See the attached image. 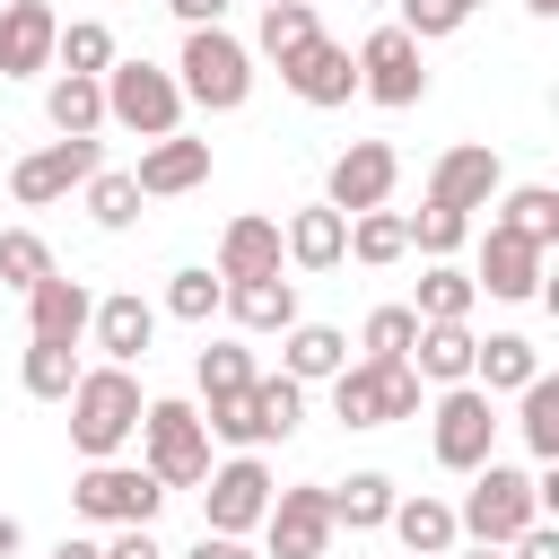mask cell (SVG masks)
Here are the masks:
<instances>
[{"instance_id": "7", "label": "cell", "mask_w": 559, "mask_h": 559, "mask_svg": "<svg viewBox=\"0 0 559 559\" xmlns=\"http://www.w3.org/2000/svg\"><path fill=\"white\" fill-rule=\"evenodd\" d=\"M428 445H437L445 472H480V463L498 454V402H489L480 384H445V393L428 402Z\"/></svg>"}, {"instance_id": "46", "label": "cell", "mask_w": 559, "mask_h": 559, "mask_svg": "<svg viewBox=\"0 0 559 559\" xmlns=\"http://www.w3.org/2000/svg\"><path fill=\"white\" fill-rule=\"evenodd\" d=\"M105 559H166V550H157V533H148V524H122V533L105 542Z\"/></svg>"}, {"instance_id": "45", "label": "cell", "mask_w": 559, "mask_h": 559, "mask_svg": "<svg viewBox=\"0 0 559 559\" xmlns=\"http://www.w3.org/2000/svg\"><path fill=\"white\" fill-rule=\"evenodd\" d=\"M507 559H559V524H524V533L507 542Z\"/></svg>"}, {"instance_id": "34", "label": "cell", "mask_w": 559, "mask_h": 559, "mask_svg": "<svg viewBox=\"0 0 559 559\" xmlns=\"http://www.w3.org/2000/svg\"><path fill=\"white\" fill-rule=\"evenodd\" d=\"M411 253V227H402V210H358L349 218V253L341 262H367V271H384V262H402Z\"/></svg>"}, {"instance_id": "12", "label": "cell", "mask_w": 559, "mask_h": 559, "mask_svg": "<svg viewBox=\"0 0 559 559\" xmlns=\"http://www.w3.org/2000/svg\"><path fill=\"white\" fill-rule=\"evenodd\" d=\"M262 559H332V507H323V480L271 489V515H262Z\"/></svg>"}, {"instance_id": "41", "label": "cell", "mask_w": 559, "mask_h": 559, "mask_svg": "<svg viewBox=\"0 0 559 559\" xmlns=\"http://www.w3.org/2000/svg\"><path fill=\"white\" fill-rule=\"evenodd\" d=\"M17 384H26L35 402H70V384H79V349H44V341H26Z\"/></svg>"}, {"instance_id": "50", "label": "cell", "mask_w": 559, "mask_h": 559, "mask_svg": "<svg viewBox=\"0 0 559 559\" xmlns=\"http://www.w3.org/2000/svg\"><path fill=\"white\" fill-rule=\"evenodd\" d=\"M17 542H26V533H17V515H0V559H17Z\"/></svg>"}, {"instance_id": "51", "label": "cell", "mask_w": 559, "mask_h": 559, "mask_svg": "<svg viewBox=\"0 0 559 559\" xmlns=\"http://www.w3.org/2000/svg\"><path fill=\"white\" fill-rule=\"evenodd\" d=\"M445 559H507V550H489V542H472V550H445Z\"/></svg>"}, {"instance_id": "16", "label": "cell", "mask_w": 559, "mask_h": 559, "mask_svg": "<svg viewBox=\"0 0 559 559\" xmlns=\"http://www.w3.org/2000/svg\"><path fill=\"white\" fill-rule=\"evenodd\" d=\"M87 314H96V297L70 271H52V280L26 288V341H44V349H79L87 341Z\"/></svg>"}, {"instance_id": "27", "label": "cell", "mask_w": 559, "mask_h": 559, "mask_svg": "<svg viewBox=\"0 0 559 559\" xmlns=\"http://www.w3.org/2000/svg\"><path fill=\"white\" fill-rule=\"evenodd\" d=\"M533 376H542V349H533L524 332H489V341L472 349V384H480L489 402H498V393H524Z\"/></svg>"}, {"instance_id": "4", "label": "cell", "mask_w": 559, "mask_h": 559, "mask_svg": "<svg viewBox=\"0 0 559 559\" xmlns=\"http://www.w3.org/2000/svg\"><path fill=\"white\" fill-rule=\"evenodd\" d=\"M175 87H183V105H201V114H236V105L253 96V52H245V35L192 26L183 52H175Z\"/></svg>"}, {"instance_id": "43", "label": "cell", "mask_w": 559, "mask_h": 559, "mask_svg": "<svg viewBox=\"0 0 559 559\" xmlns=\"http://www.w3.org/2000/svg\"><path fill=\"white\" fill-rule=\"evenodd\" d=\"M411 341H419V314L411 306H376L367 323H358V349L384 367V358H411Z\"/></svg>"}, {"instance_id": "14", "label": "cell", "mask_w": 559, "mask_h": 559, "mask_svg": "<svg viewBox=\"0 0 559 559\" xmlns=\"http://www.w3.org/2000/svg\"><path fill=\"white\" fill-rule=\"evenodd\" d=\"M498 192H507V166H498L489 140H454V148L428 166V201H437V210H463V218H472V210H489Z\"/></svg>"}, {"instance_id": "53", "label": "cell", "mask_w": 559, "mask_h": 559, "mask_svg": "<svg viewBox=\"0 0 559 559\" xmlns=\"http://www.w3.org/2000/svg\"><path fill=\"white\" fill-rule=\"evenodd\" d=\"M367 9H393V0H367Z\"/></svg>"}, {"instance_id": "15", "label": "cell", "mask_w": 559, "mask_h": 559, "mask_svg": "<svg viewBox=\"0 0 559 559\" xmlns=\"http://www.w3.org/2000/svg\"><path fill=\"white\" fill-rule=\"evenodd\" d=\"M61 44L52 0H0V79H44Z\"/></svg>"}, {"instance_id": "1", "label": "cell", "mask_w": 559, "mask_h": 559, "mask_svg": "<svg viewBox=\"0 0 559 559\" xmlns=\"http://www.w3.org/2000/svg\"><path fill=\"white\" fill-rule=\"evenodd\" d=\"M140 411H148V393H140L131 367H79V384H70V445L87 463H114L140 437Z\"/></svg>"}, {"instance_id": "35", "label": "cell", "mask_w": 559, "mask_h": 559, "mask_svg": "<svg viewBox=\"0 0 559 559\" xmlns=\"http://www.w3.org/2000/svg\"><path fill=\"white\" fill-rule=\"evenodd\" d=\"M515 428H524L533 463H559V376H533L515 393Z\"/></svg>"}, {"instance_id": "21", "label": "cell", "mask_w": 559, "mask_h": 559, "mask_svg": "<svg viewBox=\"0 0 559 559\" xmlns=\"http://www.w3.org/2000/svg\"><path fill=\"white\" fill-rule=\"evenodd\" d=\"M280 262H288V253H280V218L245 210V218H227V227H218V262H210V271H218L227 288H236V280H271Z\"/></svg>"}, {"instance_id": "18", "label": "cell", "mask_w": 559, "mask_h": 559, "mask_svg": "<svg viewBox=\"0 0 559 559\" xmlns=\"http://www.w3.org/2000/svg\"><path fill=\"white\" fill-rule=\"evenodd\" d=\"M542 262H550V253H533L524 236L489 227V236H480V262H472V288H480V297H507V306H524V297H542Z\"/></svg>"}, {"instance_id": "33", "label": "cell", "mask_w": 559, "mask_h": 559, "mask_svg": "<svg viewBox=\"0 0 559 559\" xmlns=\"http://www.w3.org/2000/svg\"><path fill=\"white\" fill-rule=\"evenodd\" d=\"M122 52H114V26L105 17H70L61 26V44H52V70H70V79H105Z\"/></svg>"}, {"instance_id": "17", "label": "cell", "mask_w": 559, "mask_h": 559, "mask_svg": "<svg viewBox=\"0 0 559 559\" xmlns=\"http://www.w3.org/2000/svg\"><path fill=\"white\" fill-rule=\"evenodd\" d=\"M87 341L105 349V367H140V358H148V341H157V306H148L140 288H114V297H96Z\"/></svg>"}, {"instance_id": "37", "label": "cell", "mask_w": 559, "mask_h": 559, "mask_svg": "<svg viewBox=\"0 0 559 559\" xmlns=\"http://www.w3.org/2000/svg\"><path fill=\"white\" fill-rule=\"evenodd\" d=\"M253 419H262V445H288L297 437V419H306V384H288V376H253Z\"/></svg>"}, {"instance_id": "30", "label": "cell", "mask_w": 559, "mask_h": 559, "mask_svg": "<svg viewBox=\"0 0 559 559\" xmlns=\"http://www.w3.org/2000/svg\"><path fill=\"white\" fill-rule=\"evenodd\" d=\"M218 314H236L245 332H288V323H297V280H280V271H271V280H236Z\"/></svg>"}, {"instance_id": "2", "label": "cell", "mask_w": 559, "mask_h": 559, "mask_svg": "<svg viewBox=\"0 0 559 559\" xmlns=\"http://www.w3.org/2000/svg\"><path fill=\"white\" fill-rule=\"evenodd\" d=\"M140 472L157 489H201L210 480V428H201V402L183 393H157L140 411Z\"/></svg>"}, {"instance_id": "25", "label": "cell", "mask_w": 559, "mask_h": 559, "mask_svg": "<svg viewBox=\"0 0 559 559\" xmlns=\"http://www.w3.org/2000/svg\"><path fill=\"white\" fill-rule=\"evenodd\" d=\"M393 472H349V480H323V507H332V533H384L393 515Z\"/></svg>"}, {"instance_id": "13", "label": "cell", "mask_w": 559, "mask_h": 559, "mask_svg": "<svg viewBox=\"0 0 559 559\" xmlns=\"http://www.w3.org/2000/svg\"><path fill=\"white\" fill-rule=\"evenodd\" d=\"M393 183H402V157H393L384 140H349V148L332 157V175H323V210H341V218L384 210V201H393Z\"/></svg>"}, {"instance_id": "47", "label": "cell", "mask_w": 559, "mask_h": 559, "mask_svg": "<svg viewBox=\"0 0 559 559\" xmlns=\"http://www.w3.org/2000/svg\"><path fill=\"white\" fill-rule=\"evenodd\" d=\"M166 9H175V17H183V35H192V26H227V9H236V0H166Z\"/></svg>"}, {"instance_id": "6", "label": "cell", "mask_w": 559, "mask_h": 559, "mask_svg": "<svg viewBox=\"0 0 559 559\" xmlns=\"http://www.w3.org/2000/svg\"><path fill=\"white\" fill-rule=\"evenodd\" d=\"M96 87H105V122H122L140 140H175L183 131V87H175L166 61H114Z\"/></svg>"}, {"instance_id": "48", "label": "cell", "mask_w": 559, "mask_h": 559, "mask_svg": "<svg viewBox=\"0 0 559 559\" xmlns=\"http://www.w3.org/2000/svg\"><path fill=\"white\" fill-rule=\"evenodd\" d=\"M183 559H262V550H253V542H236V533H201Z\"/></svg>"}, {"instance_id": "42", "label": "cell", "mask_w": 559, "mask_h": 559, "mask_svg": "<svg viewBox=\"0 0 559 559\" xmlns=\"http://www.w3.org/2000/svg\"><path fill=\"white\" fill-rule=\"evenodd\" d=\"M35 280H52V245L35 236V227H0V288H35Z\"/></svg>"}, {"instance_id": "31", "label": "cell", "mask_w": 559, "mask_h": 559, "mask_svg": "<svg viewBox=\"0 0 559 559\" xmlns=\"http://www.w3.org/2000/svg\"><path fill=\"white\" fill-rule=\"evenodd\" d=\"M44 114H52V131H61V140H96V131H105V87H96V79H70V70H52V87H44Z\"/></svg>"}, {"instance_id": "49", "label": "cell", "mask_w": 559, "mask_h": 559, "mask_svg": "<svg viewBox=\"0 0 559 559\" xmlns=\"http://www.w3.org/2000/svg\"><path fill=\"white\" fill-rule=\"evenodd\" d=\"M52 559H105V542H87V533H61V542H52Z\"/></svg>"}, {"instance_id": "10", "label": "cell", "mask_w": 559, "mask_h": 559, "mask_svg": "<svg viewBox=\"0 0 559 559\" xmlns=\"http://www.w3.org/2000/svg\"><path fill=\"white\" fill-rule=\"evenodd\" d=\"M349 61H358V96H376L384 114H411V105L428 96V61H419V44H411L393 17H384Z\"/></svg>"}, {"instance_id": "19", "label": "cell", "mask_w": 559, "mask_h": 559, "mask_svg": "<svg viewBox=\"0 0 559 559\" xmlns=\"http://www.w3.org/2000/svg\"><path fill=\"white\" fill-rule=\"evenodd\" d=\"M280 79H288L297 105H349V96H358V61H349V44H332V35H314L297 61H280Z\"/></svg>"}, {"instance_id": "26", "label": "cell", "mask_w": 559, "mask_h": 559, "mask_svg": "<svg viewBox=\"0 0 559 559\" xmlns=\"http://www.w3.org/2000/svg\"><path fill=\"white\" fill-rule=\"evenodd\" d=\"M384 533H393L411 559H445V550L463 542V533H454V498H428V489H419V498H393Z\"/></svg>"}, {"instance_id": "3", "label": "cell", "mask_w": 559, "mask_h": 559, "mask_svg": "<svg viewBox=\"0 0 559 559\" xmlns=\"http://www.w3.org/2000/svg\"><path fill=\"white\" fill-rule=\"evenodd\" d=\"M472 489L454 498V533H472V542H489V550H507L524 524H542V498H533V472L524 463H480V472H463Z\"/></svg>"}, {"instance_id": "11", "label": "cell", "mask_w": 559, "mask_h": 559, "mask_svg": "<svg viewBox=\"0 0 559 559\" xmlns=\"http://www.w3.org/2000/svg\"><path fill=\"white\" fill-rule=\"evenodd\" d=\"M96 166H105L96 140H44V148H26V157L9 166V192H17V210H52V201H70Z\"/></svg>"}, {"instance_id": "28", "label": "cell", "mask_w": 559, "mask_h": 559, "mask_svg": "<svg viewBox=\"0 0 559 559\" xmlns=\"http://www.w3.org/2000/svg\"><path fill=\"white\" fill-rule=\"evenodd\" d=\"M323 26H314V0H262V26H253V61H297L306 44H314Z\"/></svg>"}, {"instance_id": "9", "label": "cell", "mask_w": 559, "mask_h": 559, "mask_svg": "<svg viewBox=\"0 0 559 559\" xmlns=\"http://www.w3.org/2000/svg\"><path fill=\"white\" fill-rule=\"evenodd\" d=\"M70 507H79L87 524H114V533H122V524H157L166 489H157L140 463H122V454H114V463H87V472L70 480Z\"/></svg>"}, {"instance_id": "52", "label": "cell", "mask_w": 559, "mask_h": 559, "mask_svg": "<svg viewBox=\"0 0 559 559\" xmlns=\"http://www.w3.org/2000/svg\"><path fill=\"white\" fill-rule=\"evenodd\" d=\"M524 9H533V17H559V0H524Z\"/></svg>"}, {"instance_id": "23", "label": "cell", "mask_w": 559, "mask_h": 559, "mask_svg": "<svg viewBox=\"0 0 559 559\" xmlns=\"http://www.w3.org/2000/svg\"><path fill=\"white\" fill-rule=\"evenodd\" d=\"M280 253H288L297 271H341V253H349V218H341V210H323V201H306V210H288Z\"/></svg>"}, {"instance_id": "38", "label": "cell", "mask_w": 559, "mask_h": 559, "mask_svg": "<svg viewBox=\"0 0 559 559\" xmlns=\"http://www.w3.org/2000/svg\"><path fill=\"white\" fill-rule=\"evenodd\" d=\"M79 192H87V218H96L105 236H122V227H140V183H131V175H114V166H96V175H87Z\"/></svg>"}, {"instance_id": "8", "label": "cell", "mask_w": 559, "mask_h": 559, "mask_svg": "<svg viewBox=\"0 0 559 559\" xmlns=\"http://www.w3.org/2000/svg\"><path fill=\"white\" fill-rule=\"evenodd\" d=\"M271 463L262 454H227V463H210V480H201V533H262V515H271Z\"/></svg>"}, {"instance_id": "20", "label": "cell", "mask_w": 559, "mask_h": 559, "mask_svg": "<svg viewBox=\"0 0 559 559\" xmlns=\"http://www.w3.org/2000/svg\"><path fill=\"white\" fill-rule=\"evenodd\" d=\"M131 183H140V201H175V192H201L210 183V140H148L140 148V166H131Z\"/></svg>"}, {"instance_id": "5", "label": "cell", "mask_w": 559, "mask_h": 559, "mask_svg": "<svg viewBox=\"0 0 559 559\" xmlns=\"http://www.w3.org/2000/svg\"><path fill=\"white\" fill-rule=\"evenodd\" d=\"M428 411V384L411 376V358H349L332 376V419L341 428H393V419H419Z\"/></svg>"}, {"instance_id": "39", "label": "cell", "mask_w": 559, "mask_h": 559, "mask_svg": "<svg viewBox=\"0 0 559 559\" xmlns=\"http://www.w3.org/2000/svg\"><path fill=\"white\" fill-rule=\"evenodd\" d=\"M218 306H227V280H218L210 262H183V271L166 280V314H175V323H210Z\"/></svg>"}, {"instance_id": "44", "label": "cell", "mask_w": 559, "mask_h": 559, "mask_svg": "<svg viewBox=\"0 0 559 559\" xmlns=\"http://www.w3.org/2000/svg\"><path fill=\"white\" fill-rule=\"evenodd\" d=\"M463 17H472L463 0H393V26H402L411 44H445V35L463 26Z\"/></svg>"}, {"instance_id": "32", "label": "cell", "mask_w": 559, "mask_h": 559, "mask_svg": "<svg viewBox=\"0 0 559 559\" xmlns=\"http://www.w3.org/2000/svg\"><path fill=\"white\" fill-rule=\"evenodd\" d=\"M472 306H480L472 271H454V262H428V271H419V297H411L419 323H472Z\"/></svg>"}, {"instance_id": "22", "label": "cell", "mask_w": 559, "mask_h": 559, "mask_svg": "<svg viewBox=\"0 0 559 559\" xmlns=\"http://www.w3.org/2000/svg\"><path fill=\"white\" fill-rule=\"evenodd\" d=\"M341 367H349V332H341V323H306V314H297V323L280 332V376H288V384H332Z\"/></svg>"}, {"instance_id": "40", "label": "cell", "mask_w": 559, "mask_h": 559, "mask_svg": "<svg viewBox=\"0 0 559 559\" xmlns=\"http://www.w3.org/2000/svg\"><path fill=\"white\" fill-rule=\"evenodd\" d=\"M402 227H411V253H428V262H454L463 236H472V218H463V210H437V201H419Z\"/></svg>"}, {"instance_id": "24", "label": "cell", "mask_w": 559, "mask_h": 559, "mask_svg": "<svg viewBox=\"0 0 559 559\" xmlns=\"http://www.w3.org/2000/svg\"><path fill=\"white\" fill-rule=\"evenodd\" d=\"M472 349H480V332L472 323H419V341H411V376L419 384H472Z\"/></svg>"}, {"instance_id": "36", "label": "cell", "mask_w": 559, "mask_h": 559, "mask_svg": "<svg viewBox=\"0 0 559 559\" xmlns=\"http://www.w3.org/2000/svg\"><path fill=\"white\" fill-rule=\"evenodd\" d=\"M262 367H253V349L245 341H210L201 358H192V384H201V402H227V393H245Z\"/></svg>"}, {"instance_id": "29", "label": "cell", "mask_w": 559, "mask_h": 559, "mask_svg": "<svg viewBox=\"0 0 559 559\" xmlns=\"http://www.w3.org/2000/svg\"><path fill=\"white\" fill-rule=\"evenodd\" d=\"M489 227H507V236H524L533 253H550L559 245V192L550 183H515V192H498V218Z\"/></svg>"}, {"instance_id": "54", "label": "cell", "mask_w": 559, "mask_h": 559, "mask_svg": "<svg viewBox=\"0 0 559 559\" xmlns=\"http://www.w3.org/2000/svg\"><path fill=\"white\" fill-rule=\"evenodd\" d=\"M463 9H480V0H463Z\"/></svg>"}]
</instances>
